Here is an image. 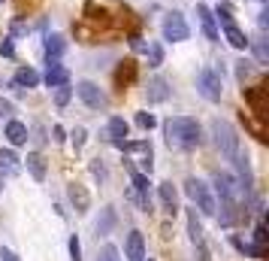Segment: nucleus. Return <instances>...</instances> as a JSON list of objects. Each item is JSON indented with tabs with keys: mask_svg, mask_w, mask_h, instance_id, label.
<instances>
[{
	"mask_svg": "<svg viewBox=\"0 0 269 261\" xmlns=\"http://www.w3.org/2000/svg\"><path fill=\"white\" fill-rule=\"evenodd\" d=\"M164 134H167V146L170 149H182V152H191L203 143V128L200 121L191 118V116H175V118H167L164 121Z\"/></svg>",
	"mask_w": 269,
	"mask_h": 261,
	"instance_id": "1",
	"label": "nucleus"
},
{
	"mask_svg": "<svg viewBox=\"0 0 269 261\" xmlns=\"http://www.w3.org/2000/svg\"><path fill=\"white\" fill-rule=\"evenodd\" d=\"M209 131H212V137H215V146H218V152L224 155L227 161L242 149V146H239V134H236V128H233L230 121L212 118V121H209Z\"/></svg>",
	"mask_w": 269,
	"mask_h": 261,
	"instance_id": "2",
	"label": "nucleus"
},
{
	"mask_svg": "<svg viewBox=\"0 0 269 261\" xmlns=\"http://www.w3.org/2000/svg\"><path fill=\"white\" fill-rule=\"evenodd\" d=\"M185 191H188V198L196 203V210H200L203 216H218V198H215V191H212L209 182L191 176L185 182Z\"/></svg>",
	"mask_w": 269,
	"mask_h": 261,
	"instance_id": "3",
	"label": "nucleus"
},
{
	"mask_svg": "<svg viewBox=\"0 0 269 261\" xmlns=\"http://www.w3.org/2000/svg\"><path fill=\"white\" fill-rule=\"evenodd\" d=\"M196 91H200L209 103H218L221 94H224V85H221V73L212 70V67H203L196 73Z\"/></svg>",
	"mask_w": 269,
	"mask_h": 261,
	"instance_id": "4",
	"label": "nucleus"
},
{
	"mask_svg": "<svg viewBox=\"0 0 269 261\" xmlns=\"http://www.w3.org/2000/svg\"><path fill=\"white\" fill-rule=\"evenodd\" d=\"M73 91L79 94V100L85 103V107H91V110H106V107H109V97H106V91L100 88L97 82H91V79L76 82Z\"/></svg>",
	"mask_w": 269,
	"mask_h": 261,
	"instance_id": "5",
	"label": "nucleus"
},
{
	"mask_svg": "<svg viewBox=\"0 0 269 261\" xmlns=\"http://www.w3.org/2000/svg\"><path fill=\"white\" fill-rule=\"evenodd\" d=\"M160 30H164V40H172V43H185L191 37V28L185 22V15L182 12H167L164 15V25H160Z\"/></svg>",
	"mask_w": 269,
	"mask_h": 261,
	"instance_id": "6",
	"label": "nucleus"
},
{
	"mask_svg": "<svg viewBox=\"0 0 269 261\" xmlns=\"http://www.w3.org/2000/svg\"><path fill=\"white\" fill-rule=\"evenodd\" d=\"M233 167H236V173H239V185H242V191H245V195L251 198V191H254V170H251V158H248V152H236V155H233Z\"/></svg>",
	"mask_w": 269,
	"mask_h": 261,
	"instance_id": "7",
	"label": "nucleus"
},
{
	"mask_svg": "<svg viewBox=\"0 0 269 261\" xmlns=\"http://www.w3.org/2000/svg\"><path fill=\"white\" fill-rule=\"evenodd\" d=\"M188 234H191V243H194V249H196V261H209L206 234H203L200 219H196V210H188Z\"/></svg>",
	"mask_w": 269,
	"mask_h": 261,
	"instance_id": "8",
	"label": "nucleus"
},
{
	"mask_svg": "<svg viewBox=\"0 0 269 261\" xmlns=\"http://www.w3.org/2000/svg\"><path fill=\"white\" fill-rule=\"evenodd\" d=\"M130 182H133V195H136L139 210L148 213V210H151V182H148V173L133 170V173H130Z\"/></svg>",
	"mask_w": 269,
	"mask_h": 261,
	"instance_id": "9",
	"label": "nucleus"
},
{
	"mask_svg": "<svg viewBox=\"0 0 269 261\" xmlns=\"http://www.w3.org/2000/svg\"><path fill=\"white\" fill-rule=\"evenodd\" d=\"M124 258H127V261H146V258H148L142 231H130V234H127V240H124Z\"/></svg>",
	"mask_w": 269,
	"mask_h": 261,
	"instance_id": "10",
	"label": "nucleus"
},
{
	"mask_svg": "<svg viewBox=\"0 0 269 261\" xmlns=\"http://www.w3.org/2000/svg\"><path fill=\"white\" fill-rule=\"evenodd\" d=\"M170 94H172V88H170V82L164 76L148 79V85H146V100L148 103H164V100H170Z\"/></svg>",
	"mask_w": 269,
	"mask_h": 261,
	"instance_id": "11",
	"label": "nucleus"
},
{
	"mask_svg": "<svg viewBox=\"0 0 269 261\" xmlns=\"http://www.w3.org/2000/svg\"><path fill=\"white\" fill-rule=\"evenodd\" d=\"M40 82H46L49 88H58V85H64V82H70V70L61 64V61H49V67H46V76H40Z\"/></svg>",
	"mask_w": 269,
	"mask_h": 261,
	"instance_id": "12",
	"label": "nucleus"
},
{
	"mask_svg": "<svg viewBox=\"0 0 269 261\" xmlns=\"http://www.w3.org/2000/svg\"><path fill=\"white\" fill-rule=\"evenodd\" d=\"M157 198H160V206H164V213L175 216L178 213V191L172 182H160L157 185Z\"/></svg>",
	"mask_w": 269,
	"mask_h": 261,
	"instance_id": "13",
	"label": "nucleus"
},
{
	"mask_svg": "<svg viewBox=\"0 0 269 261\" xmlns=\"http://www.w3.org/2000/svg\"><path fill=\"white\" fill-rule=\"evenodd\" d=\"M3 137H6L9 146H24L27 143V125L19 121V118H9L6 128H3Z\"/></svg>",
	"mask_w": 269,
	"mask_h": 261,
	"instance_id": "14",
	"label": "nucleus"
},
{
	"mask_svg": "<svg viewBox=\"0 0 269 261\" xmlns=\"http://www.w3.org/2000/svg\"><path fill=\"white\" fill-rule=\"evenodd\" d=\"M43 52L49 61H61V55L67 52V40L61 37V33H49V37L43 40Z\"/></svg>",
	"mask_w": 269,
	"mask_h": 261,
	"instance_id": "15",
	"label": "nucleus"
},
{
	"mask_svg": "<svg viewBox=\"0 0 269 261\" xmlns=\"http://www.w3.org/2000/svg\"><path fill=\"white\" fill-rule=\"evenodd\" d=\"M67 198H70V203L76 206L79 216H85L88 210H91V198H88V191H85L82 185H70V188H67Z\"/></svg>",
	"mask_w": 269,
	"mask_h": 261,
	"instance_id": "16",
	"label": "nucleus"
},
{
	"mask_svg": "<svg viewBox=\"0 0 269 261\" xmlns=\"http://www.w3.org/2000/svg\"><path fill=\"white\" fill-rule=\"evenodd\" d=\"M115 222H118L115 210H112V206H103V210H100V219L94 222V231H97V237H106V234H112Z\"/></svg>",
	"mask_w": 269,
	"mask_h": 261,
	"instance_id": "17",
	"label": "nucleus"
},
{
	"mask_svg": "<svg viewBox=\"0 0 269 261\" xmlns=\"http://www.w3.org/2000/svg\"><path fill=\"white\" fill-rule=\"evenodd\" d=\"M224 37H227V43H230L233 49H239V52H245V49L251 46V40L236 28V22H227V25H224Z\"/></svg>",
	"mask_w": 269,
	"mask_h": 261,
	"instance_id": "18",
	"label": "nucleus"
},
{
	"mask_svg": "<svg viewBox=\"0 0 269 261\" xmlns=\"http://www.w3.org/2000/svg\"><path fill=\"white\" fill-rule=\"evenodd\" d=\"M196 12H200V25H203L206 40L218 43V25H215V15H212V9H209V6H196Z\"/></svg>",
	"mask_w": 269,
	"mask_h": 261,
	"instance_id": "19",
	"label": "nucleus"
},
{
	"mask_svg": "<svg viewBox=\"0 0 269 261\" xmlns=\"http://www.w3.org/2000/svg\"><path fill=\"white\" fill-rule=\"evenodd\" d=\"M106 134H109V143L124 140V137L130 134V125H127V121H124L121 116H112L109 121H106Z\"/></svg>",
	"mask_w": 269,
	"mask_h": 261,
	"instance_id": "20",
	"label": "nucleus"
},
{
	"mask_svg": "<svg viewBox=\"0 0 269 261\" xmlns=\"http://www.w3.org/2000/svg\"><path fill=\"white\" fill-rule=\"evenodd\" d=\"M24 164H27V173H30L33 179H37V182H46V158H43L40 152H30L27 158H24Z\"/></svg>",
	"mask_w": 269,
	"mask_h": 261,
	"instance_id": "21",
	"label": "nucleus"
},
{
	"mask_svg": "<svg viewBox=\"0 0 269 261\" xmlns=\"http://www.w3.org/2000/svg\"><path fill=\"white\" fill-rule=\"evenodd\" d=\"M19 161H22V158H19L12 149H0V170H3L6 176H19V170H22Z\"/></svg>",
	"mask_w": 269,
	"mask_h": 261,
	"instance_id": "22",
	"label": "nucleus"
},
{
	"mask_svg": "<svg viewBox=\"0 0 269 261\" xmlns=\"http://www.w3.org/2000/svg\"><path fill=\"white\" fill-rule=\"evenodd\" d=\"M12 82L19 85V88H37V85H40V73L33 70V67H19Z\"/></svg>",
	"mask_w": 269,
	"mask_h": 261,
	"instance_id": "23",
	"label": "nucleus"
},
{
	"mask_svg": "<svg viewBox=\"0 0 269 261\" xmlns=\"http://www.w3.org/2000/svg\"><path fill=\"white\" fill-rule=\"evenodd\" d=\"M146 52H148V67H154V70H157V67L164 64V49H160V43H148Z\"/></svg>",
	"mask_w": 269,
	"mask_h": 261,
	"instance_id": "24",
	"label": "nucleus"
},
{
	"mask_svg": "<svg viewBox=\"0 0 269 261\" xmlns=\"http://www.w3.org/2000/svg\"><path fill=\"white\" fill-rule=\"evenodd\" d=\"M97 261H121V252H118V246H115V243H106V246H100V252H97Z\"/></svg>",
	"mask_w": 269,
	"mask_h": 261,
	"instance_id": "25",
	"label": "nucleus"
},
{
	"mask_svg": "<svg viewBox=\"0 0 269 261\" xmlns=\"http://www.w3.org/2000/svg\"><path fill=\"white\" fill-rule=\"evenodd\" d=\"M70 97H73V88H70V82L58 85V91H55V103H58V107H67Z\"/></svg>",
	"mask_w": 269,
	"mask_h": 261,
	"instance_id": "26",
	"label": "nucleus"
},
{
	"mask_svg": "<svg viewBox=\"0 0 269 261\" xmlns=\"http://www.w3.org/2000/svg\"><path fill=\"white\" fill-rule=\"evenodd\" d=\"M254 55H257V64H266L269 61V49H266V40L263 37L254 40Z\"/></svg>",
	"mask_w": 269,
	"mask_h": 261,
	"instance_id": "27",
	"label": "nucleus"
},
{
	"mask_svg": "<svg viewBox=\"0 0 269 261\" xmlns=\"http://www.w3.org/2000/svg\"><path fill=\"white\" fill-rule=\"evenodd\" d=\"M136 125H139L142 131H151V128L157 125V118H154L151 113H136Z\"/></svg>",
	"mask_w": 269,
	"mask_h": 261,
	"instance_id": "28",
	"label": "nucleus"
},
{
	"mask_svg": "<svg viewBox=\"0 0 269 261\" xmlns=\"http://www.w3.org/2000/svg\"><path fill=\"white\" fill-rule=\"evenodd\" d=\"M67 246H70V261H82V243H79L76 234L67 240Z\"/></svg>",
	"mask_w": 269,
	"mask_h": 261,
	"instance_id": "29",
	"label": "nucleus"
},
{
	"mask_svg": "<svg viewBox=\"0 0 269 261\" xmlns=\"http://www.w3.org/2000/svg\"><path fill=\"white\" fill-rule=\"evenodd\" d=\"M91 176L97 179V182H106V176H109V173H106V164L97 158V161H91Z\"/></svg>",
	"mask_w": 269,
	"mask_h": 261,
	"instance_id": "30",
	"label": "nucleus"
},
{
	"mask_svg": "<svg viewBox=\"0 0 269 261\" xmlns=\"http://www.w3.org/2000/svg\"><path fill=\"white\" fill-rule=\"evenodd\" d=\"M70 137H73V149L79 152V149L85 146V140H88V131H85V128H76V131L70 134Z\"/></svg>",
	"mask_w": 269,
	"mask_h": 261,
	"instance_id": "31",
	"label": "nucleus"
},
{
	"mask_svg": "<svg viewBox=\"0 0 269 261\" xmlns=\"http://www.w3.org/2000/svg\"><path fill=\"white\" fill-rule=\"evenodd\" d=\"M12 113H15V103L6 100V97H0V118H12Z\"/></svg>",
	"mask_w": 269,
	"mask_h": 261,
	"instance_id": "32",
	"label": "nucleus"
},
{
	"mask_svg": "<svg viewBox=\"0 0 269 261\" xmlns=\"http://www.w3.org/2000/svg\"><path fill=\"white\" fill-rule=\"evenodd\" d=\"M263 240H266V228H263V219L254 225V246H263Z\"/></svg>",
	"mask_w": 269,
	"mask_h": 261,
	"instance_id": "33",
	"label": "nucleus"
},
{
	"mask_svg": "<svg viewBox=\"0 0 269 261\" xmlns=\"http://www.w3.org/2000/svg\"><path fill=\"white\" fill-rule=\"evenodd\" d=\"M0 55H3V58H12V55H15L12 40H3V43H0Z\"/></svg>",
	"mask_w": 269,
	"mask_h": 261,
	"instance_id": "34",
	"label": "nucleus"
},
{
	"mask_svg": "<svg viewBox=\"0 0 269 261\" xmlns=\"http://www.w3.org/2000/svg\"><path fill=\"white\" fill-rule=\"evenodd\" d=\"M0 261H22V258L15 255L12 249H6V246H0Z\"/></svg>",
	"mask_w": 269,
	"mask_h": 261,
	"instance_id": "35",
	"label": "nucleus"
},
{
	"mask_svg": "<svg viewBox=\"0 0 269 261\" xmlns=\"http://www.w3.org/2000/svg\"><path fill=\"white\" fill-rule=\"evenodd\" d=\"M236 76H239V79H245V76H251V67H248L245 61H239V67H236Z\"/></svg>",
	"mask_w": 269,
	"mask_h": 261,
	"instance_id": "36",
	"label": "nucleus"
},
{
	"mask_svg": "<svg viewBox=\"0 0 269 261\" xmlns=\"http://www.w3.org/2000/svg\"><path fill=\"white\" fill-rule=\"evenodd\" d=\"M51 134H55V143H64V128H61V125L51 128Z\"/></svg>",
	"mask_w": 269,
	"mask_h": 261,
	"instance_id": "37",
	"label": "nucleus"
},
{
	"mask_svg": "<svg viewBox=\"0 0 269 261\" xmlns=\"http://www.w3.org/2000/svg\"><path fill=\"white\" fill-rule=\"evenodd\" d=\"M130 46H133V49H139V52H142V49H146V43H142L139 37H133V40H130Z\"/></svg>",
	"mask_w": 269,
	"mask_h": 261,
	"instance_id": "38",
	"label": "nucleus"
},
{
	"mask_svg": "<svg viewBox=\"0 0 269 261\" xmlns=\"http://www.w3.org/2000/svg\"><path fill=\"white\" fill-rule=\"evenodd\" d=\"M0 191H3V176H0Z\"/></svg>",
	"mask_w": 269,
	"mask_h": 261,
	"instance_id": "39",
	"label": "nucleus"
},
{
	"mask_svg": "<svg viewBox=\"0 0 269 261\" xmlns=\"http://www.w3.org/2000/svg\"><path fill=\"white\" fill-rule=\"evenodd\" d=\"M146 261H154V258H146Z\"/></svg>",
	"mask_w": 269,
	"mask_h": 261,
	"instance_id": "40",
	"label": "nucleus"
}]
</instances>
